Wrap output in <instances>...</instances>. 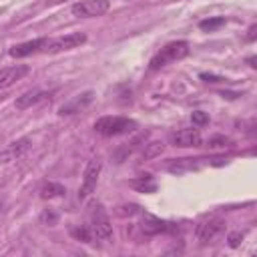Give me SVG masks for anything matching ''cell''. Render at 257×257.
<instances>
[{
	"label": "cell",
	"mask_w": 257,
	"mask_h": 257,
	"mask_svg": "<svg viewBox=\"0 0 257 257\" xmlns=\"http://www.w3.org/2000/svg\"><path fill=\"white\" fill-rule=\"evenodd\" d=\"M100 169H102V161L100 159H90L86 169H84V177H82V185L78 189V199L84 201L96 187V181H98V175H100Z\"/></svg>",
	"instance_id": "cell-5"
},
{
	"label": "cell",
	"mask_w": 257,
	"mask_h": 257,
	"mask_svg": "<svg viewBox=\"0 0 257 257\" xmlns=\"http://www.w3.org/2000/svg\"><path fill=\"white\" fill-rule=\"evenodd\" d=\"M171 141L175 147H183V149H189V147H201L203 139H201V133L199 128L191 126V128H179L177 133L171 135Z\"/></svg>",
	"instance_id": "cell-10"
},
{
	"label": "cell",
	"mask_w": 257,
	"mask_h": 257,
	"mask_svg": "<svg viewBox=\"0 0 257 257\" xmlns=\"http://www.w3.org/2000/svg\"><path fill=\"white\" fill-rule=\"evenodd\" d=\"M28 72L26 64H16V66H8L0 70V88H8L12 86L16 80H20L24 74Z\"/></svg>",
	"instance_id": "cell-13"
},
{
	"label": "cell",
	"mask_w": 257,
	"mask_h": 257,
	"mask_svg": "<svg viewBox=\"0 0 257 257\" xmlns=\"http://www.w3.org/2000/svg\"><path fill=\"white\" fill-rule=\"evenodd\" d=\"M48 38H34V40H26V42H20V44H14L8 54L12 58H26L30 54H36V52H42L44 46H46Z\"/></svg>",
	"instance_id": "cell-9"
},
{
	"label": "cell",
	"mask_w": 257,
	"mask_h": 257,
	"mask_svg": "<svg viewBox=\"0 0 257 257\" xmlns=\"http://www.w3.org/2000/svg\"><path fill=\"white\" fill-rule=\"evenodd\" d=\"M90 217H92V225H90L92 237L96 241H108L110 235H112V225H110V219H108V215H106V211L100 203H96L92 207Z\"/></svg>",
	"instance_id": "cell-3"
},
{
	"label": "cell",
	"mask_w": 257,
	"mask_h": 257,
	"mask_svg": "<svg viewBox=\"0 0 257 257\" xmlns=\"http://www.w3.org/2000/svg\"><path fill=\"white\" fill-rule=\"evenodd\" d=\"M227 241H229V247H239L241 245V241H243V233L241 231H235V233H229V237H227Z\"/></svg>",
	"instance_id": "cell-23"
},
{
	"label": "cell",
	"mask_w": 257,
	"mask_h": 257,
	"mask_svg": "<svg viewBox=\"0 0 257 257\" xmlns=\"http://www.w3.org/2000/svg\"><path fill=\"white\" fill-rule=\"evenodd\" d=\"M201 78H203L205 82H225V78L215 76V74H207V72H201Z\"/></svg>",
	"instance_id": "cell-25"
},
{
	"label": "cell",
	"mask_w": 257,
	"mask_h": 257,
	"mask_svg": "<svg viewBox=\"0 0 257 257\" xmlns=\"http://www.w3.org/2000/svg\"><path fill=\"white\" fill-rule=\"evenodd\" d=\"M255 30H257V26L253 24V26L249 28V34H247V40H249V42H251V40H255Z\"/></svg>",
	"instance_id": "cell-26"
},
{
	"label": "cell",
	"mask_w": 257,
	"mask_h": 257,
	"mask_svg": "<svg viewBox=\"0 0 257 257\" xmlns=\"http://www.w3.org/2000/svg\"><path fill=\"white\" fill-rule=\"evenodd\" d=\"M141 215V229L147 233V235H159V233H167V231H173V223H167L163 219H159L157 215H151L147 211H139Z\"/></svg>",
	"instance_id": "cell-8"
},
{
	"label": "cell",
	"mask_w": 257,
	"mask_h": 257,
	"mask_svg": "<svg viewBox=\"0 0 257 257\" xmlns=\"http://www.w3.org/2000/svg\"><path fill=\"white\" fill-rule=\"evenodd\" d=\"M137 120L128 116H100L94 122V131L102 137H118V135H128L137 131Z\"/></svg>",
	"instance_id": "cell-2"
},
{
	"label": "cell",
	"mask_w": 257,
	"mask_h": 257,
	"mask_svg": "<svg viewBox=\"0 0 257 257\" xmlns=\"http://www.w3.org/2000/svg\"><path fill=\"white\" fill-rule=\"evenodd\" d=\"M128 185H131L133 189H137L139 193H155V191H157V185H155V181H153L151 175L137 177V179H133Z\"/></svg>",
	"instance_id": "cell-15"
},
{
	"label": "cell",
	"mask_w": 257,
	"mask_h": 257,
	"mask_svg": "<svg viewBox=\"0 0 257 257\" xmlns=\"http://www.w3.org/2000/svg\"><path fill=\"white\" fill-rule=\"evenodd\" d=\"M70 233H72V237H76L78 241H84V243L90 241V231H88L86 227H72Z\"/></svg>",
	"instance_id": "cell-21"
},
{
	"label": "cell",
	"mask_w": 257,
	"mask_h": 257,
	"mask_svg": "<svg viewBox=\"0 0 257 257\" xmlns=\"http://www.w3.org/2000/svg\"><path fill=\"white\" fill-rule=\"evenodd\" d=\"M30 145H32V141H30L28 137H20V139L12 141V143L0 153V163H10V161L20 159V157L30 149Z\"/></svg>",
	"instance_id": "cell-11"
},
{
	"label": "cell",
	"mask_w": 257,
	"mask_h": 257,
	"mask_svg": "<svg viewBox=\"0 0 257 257\" xmlns=\"http://www.w3.org/2000/svg\"><path fill=\"white\" fill-rule=\"evenodd\" d=\"M60 2H64V0H46L48 6H56V4H60Z\"/></svg>",
	"instance_id": "cell-27"
},
{
	"label": "cell",
	"mask_w": 257,
	"mask_h": 257,
	"mask_svg": "<svg viewBox=\"0 0 257 257\" xmlns=\"http://www.w3.org/2000/svg\"><path fill=\"white\" fill-rule=\"evenodd\" d=\"M110 2L108 0H80L76 4H72V14L76 18H94V16H102L108 10Z\"/></svg>",
	"instance_id": "cell-6"
},
{
	"label": "cell",
	"mask_w": 257,
	"mask_h": 257,
	"mask_svg": "<svg viewBox=\"0 0 257 257\" xmlns=\"http://www.w3.org/2000/svg\"><path fill=\"white\" fill-rule=\"evenodd\" d=\"M40 221H42L44 225L52 227V225H56V223H58V215H56L52 209H44V211H42V215H40Z\"/></svg>",
	"instance_id": "cell-20"
},
{
	"label": "cell",
	"mask_w": 257,
	"mask_h": 257,
	"mask_svg": "<svg viewBox=\"0 0 257 257\" xmlns=\"http://www.w3.org/2000/svg\"><path fill=\"white\" fill-rule=\"evenodd\" d=\"M225 229V221L219 219V217H211L207 221H201L197 227H195V235L201 243H209L213 241L221 231Z\"/></svg>",
	"instance_id": "cell-7"
},
{
	"label": "cell",
	"mask_w": 257,
	"mask_h": 257,
	"mask_svg": "<svg viewBox=\"0 0 257 257\" xmlns=\"http://www.w3.org/2000/svg\"><path fill=\"white\" fill-rule=\"evenodd\" d=\"M189 42L187 40H175V42H169L165 44L149 62V68L151 70H159L167 64H173L177 60H183L187 54H189Z\"/></svg>",
	"instance_id": "cell-1"
},
{
	"label": "cell",
	"mask_w": 257,
	"mask_h": 257,
	"mask_svg": "<svg viewBox=\"0 0 257 257\" xmlns=\"http://www.w3.org/2000/svg\"><path fill=\"white\" fill-rule=\"evenodd\" d=\"M66 195V189L58 183H46L40 191V197L42 199H52V197H64Z\"/></svg>",
	"instance_id": "cell-16"
},
{
	"label": "cell",
	"mask_w": 257,
	"mask_h": 257,
	"mask_svg": "<svg viewBox=\"0 0 257 257\" xmlns=\"http://www.w3.org/2000/svg\"><path fill=\"white\" fill-rule=\"evenodd\" d=\"M46 96V92H42V90H34V92H26V94H22V96H18L16 98V108L18 110H24V108H30L32 104H36V102H40L42 98Z\"/></svg>",
	"instance_id": "cell-14"
},
{
	"label": "cell",
	"mask_w": 257,
	"mask_h": 257,
	"mask_svg": "<svg viewBox=\"0 0 257 257\" xmlns=\"http://www.w3.org/2000/svg\"><path fill=\"white\" fill-rule=\"evenodd\" d=\"M165 151V145L161 143V141H153V143H149V145H145V149H143V159L145 161H149V159H155V157H161V153Z\"/></svg>",
	"instance_id": "cell-17"
},
{
	"label": "cell",
	"mask_w": 257,
	"mask_h": 257,
	"mask_svg": "<svg viewBox=\"0 0 257 257\" xmlns=\"http://www.w3.org/2000/svg\"><path fill=\"white\" fill-rule=\"evenodd\" d=\"M92 102V92L90 90H86V92H82V94H76L74 98H70L68 102H64L62 106H60V114H74V112H80V110H84L88 104Z\"/></svg>",
	"instance_id": "cell-12"
},
{
	"label": "cell",
	"mask_w": 257,
	"mask_h": 257,
	"mask_svg": "<svg viewBox=\"0 0 257 257\" xmlns=\"http://www.w3.org/2000/svg\"><path fill=\"white\" fill-rule=\"evenodd\" d=\"M191 120L195 126H205V124H209V114L203 110H195V112H191Z\"/></svg>",
	"instance_id": "cell-19"
},
{
	"label": "cell",
	"mask_w": 257,
	"mask_h": 257,
	"mask_svg": "<svg viewBox=\"0 0 257 257\" xmlns=\"http://www.w3.org/2000/svg\"><path fill=\"white\" fill-rule=\"evenodd\" d=\"M141 209L137 207V205H124V207H118V215H137Z\"/></svg>",
	"instance_id": "cell-24"
},
{
	"label": "cell",
	"mask_w": 257,
	"mask_h": 257,
	"mask_svg": "<svg viewBox=\"0 0 257 257\" xmlns=\"http://www.w3.org/2000/svg\"><path fill=\"white\" fill-rule=\"evenodd\" d=\"M247 62H249V66H253V68L257 66V64H255V56H249V58H247Z\"/></svg>",
	"instance_id": "cell-28"
},
{
	"label": "cell",
	"mask_w": 257,
	"mask_h": 257,
	"mask_svg": "<svg viewBox=\"0 0 257 257\" xmlns=\"http://www.w3.org/2000/svg\"><path fill=\"white\" fill-rule=\"evenodd\" d=\"M225 147H231V141L227 137H213V139H209V149H225Z\"/></svg>",
	"instance_id": "cell-22"
},
{
	"label": "cell",
	"mask_w": 257,
	"mask_h": 257,
	"mask_svg": "<svg viewBox=\"0 0 257 257\" xmlns=\"http://www.w3.org/2000/svg\"><path fill=\"white\" fill-rule=\"evenodd\" d=\"M86 42V34L84 32H70L66 36H60V38H54V40H48L44 50L46 54H58L62 50H70V48H76L80 44Z\"/></svg>",
	"instance_id": "cell-4"
},
{
	"label": "cell",
	"mask_w": 257,
	"mask_h": 257,
	"mask_svg": "<svg viewBox=\"0 0 257 257\" xmlns=\"http://www.w3.org/2000/svg\"><path fill=\"white\" fill-rule=\"evenodd\" d=\"M225 22H227V20H225V16H213V18L201 20V22H199V28H201V30H207V32H213V30L221 28Z\"/></svg>",
	"instance_id": "cell-18"
}]
</instances>
